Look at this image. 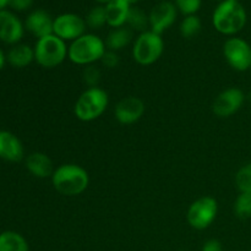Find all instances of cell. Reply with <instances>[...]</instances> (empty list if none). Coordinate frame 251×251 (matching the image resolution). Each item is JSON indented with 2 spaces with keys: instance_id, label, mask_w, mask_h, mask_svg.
<instances>
[{
  "instance_id": "obj_2",
  "label": "cell",
  "mask_w": 251,
  "mask_h": 251,
  "mask_svg": "<svg viewBox=\"0 0 251 251\" xmlns=\"http://www.w3.org/2000/svg\"><path fill=\"white\" fill-rule=\"evenodd\" d=\"M247 11L239 1L223 0L215 9L212 24L220 33L233 36L242 31L247 25Z\"/></svg>"
},
{
  "instance_id": "obj_4",
  "label": "cell",
  "mask_w": 251,
  "mask_h": 251,
  "mask_svg": "<svg viewBox=\"0 0 251 251\" xmlns=\"http://www.w3.org/2000/svg\"><path fill=\"white\" fill-rule=\"evenodd\" d=\"M109 103L107 92L100 87L87 88L81 93L74 107L76 118L81 122H92L105 112Z\"/></svg>"
},
{
  "instance_id": "obj_7",
  "label": "cell",
  "mask_w": 251,
  "mask_h": 251,
  "mask_svg": "<svg viewBox=\"0 0 251 251\" xmlns=\"http://www.w3.org/2000/svg\"><path fill=\"white\" fill-rule=\"evenodd\" d=\"M218 203L211 196H203L194 201L186 212V220L193 228L199 230L206 229L217 217Z\"/></svg>"
},
{
  "instance_id": "obj_37",
  "label": "cell",
  "mask_w": 251,
  "mask_h": 251,
  "mask_svg": "<svg viewBox=\"0 0 251 251\" xmlns=\"http://www.w3.org/2000/svg\"><path fill=\"white\" fill-rule=\"evenodd\" d=\"M250 251H251V250H250Z\"/></svg>"
},
{
  "instance_id": "obj_26",
  "label": "cell",
  "mask_w": 251,
  "mask_h": 251,
  "mask_svg": "<svg viewBox=\"0 0 251 251\" xmlns=\"http://www.w3.org/2000/svg\"><path fill=\"white\" fill-rule=\"evenodd\" d=\"M176 9L185 16L195 15L201 7V0H174Z\"/></svg>"
},
{
  "instance_id": "obj_3",
  "label": "cell",
  "mask_w": 251,
  "mask_h": 251,
  "mask_svg": "<svg viewBox=\"0 0 251 251\" xmlns=\"http://www.w3.org/2000/svg\"><path fill=\"white\" fill-rule=\"evenodd\" d=\"M107 50L105 42L92 33H85L71 42L68 49V58L76 65H92L100 60Z\"/></svg>"
},
{
  "instance_id": "obj_36",
  "label": "cell",
  "mask_w": 251,
  "mask_h": 251,
  "mask_svg": "<svg viewBox=\"0 0 251 251\" xmlns=\"http://www.w3.org/2000/svg\"><path fill=\"white\" fill-rule=\"evenodd\" d=\"M216 1H223V0H216Z\"/></svg>"
},
{
  "instance_id": "obj_8",
  "label": "cell",
  "mask_w": 251,
  "mask_h": 251,
  "mask_svg": "<svg viewBox=\"0 0 251 251\" xmlns=\"http://www.w3.org/2000/svg\"><path fill=\"white\" fill-rule=\"evenodd\" d=\"M223 54L227 63L237 71L251 69V46L239 37H232L223 44Z\"/></svg>"
},
{
  "instance_id": "obj_1",
  "label": "cell",
  "mask_w": 251,
  "mask_h": 251,
  "mask_svg": "<svg viewBox=\"0 0 251 251\" xmlns=\"http://www.w3.org/2000/svg\"><path fill=\"white\" fill-rule=\"evenodd\" d=\"M54 189L64 196H77L87 189L90 176L87 171L77 164H63L51 176Z\"/></svg>"
},
{
  "instance_id": "obj_29",
  "label": "cell",
  "mask_w": 251,
  "mask_h": 251,
  "mask_svg": "<svg viewBox=\"0 0 251 251\" xmlns=\"http://www.w3.org/2000/svg\"><path fill=\"white\" fill-rule=\"evenodd\" d=\"M33 0H9V6L17 11H24L31 7Z\"/></svg>"
},
{
  "instance_id": "obj_34",
  "label": "cell",
  "mask_w": 251,
  "mask_h": 251,
  "mask_svg": "<svg viewBox=\"0 0 251 251\" xmlns=\"http://www.w3.org/2000/svg\"><path fill=\"white\" fill-rule=\"evenodd\" d=\"M139 1H140V0H127V2H129V4L131 5V6L134 4H136V2H139Z\"/></svg>"
},
{
  "instance_id": "obj_16",
  "label": "cell",
  "mask_w": 251,
  "mask_h": 251,
  "mask_svg": "<svg viewBox=\"0 0 251 251\" xmlns=\"http://www.w3.org/2000/svg\"><path fill=\"white\" fill-rule=\"evenodd\" d=\"M107 14V25L113 28L123 27L127 21L131 5L127 0H110L104 5Z\"/></svg>"
},
{
  "instance_id": "obj_13",
  "label": "cell",
  "mask_w": 251,
  "mask_h": 251,
  "mask_svg": "<svg viewBox=\"0 0 251 251\" xmlns=\"http://www.w3.org/2000/svg\"><path fill=\"white\" fill-rule=\"evenodd\" d=\"M24 36V25L19 17L7 10L0 11V39L7 44H16Z\"/></svg>"
},
{
  "instance_id": "obj_5",
  "label": "cell",
  "mask_w": 251,
  "mask_h": 251,
  "mask_svg": "<svg viewBox=\"0 0 251 251\" xmlns=\"http://www.w3.org/2000/svg\"><path fill=\"white\" fill-rule=\"evenodd\" d=\"M34 60L46 69H53L60 65L68 56L65 41L55 34L39 38L34 46Z\"/></svg>"
},
{
  "instance_id": "obj_24",
  "label": "cell",
  "mask_w": 251,
  "mask_h": 251,
  "mask_svg": "<svg viewBox=\"0 0 251 251\" xmlns=\"http://www.w3.org/2000/svg\"><path fill=\"white\" fill-rule=\"evenodd\" d=\"M234 213L240 220L251 217V193H240L235 200Z\"/></svg>"
},
{
  "instance_id": "obj_21",
  "label": "cell",
  "mask_w": 251,
  "mask_h": 251,
  "mask_svg": "<svg viewBox=\"0 0 251 251\" xmlns=\"http://www.w3.org/2000/svg\"><path fill=\"white\" fill-rule=\"evenodd\" d=\"M126 24L129 25V28L131 31L134 29V31L142 33V32L149 31L147 28L150 27V20L144 10L136 6H131Z\"/></svg>"
},
{
  "instance_id": "obj_31",
  "label": "cell",
  "mask_w": 251,
  "mask_h": 251,
  "mask_svg": "<svg viewBox=\"0 0 251 251\" xmlns=\"http://www.w3.org/2000/svg\"><path fill=\"white\" fill-rule=\"evenodd\" d=\"M5 55H4V53H2V50L1 49H0V70H1L2 68H4V64H5Z\"/></svg>"
},
{
  "instance_id": "obj_10",
  "label": "cell",
  "mask_w": 251,
  "mask_h": 251,
  "mask_svg": "<svg viewBox=\"0 0 251 251\" xmlns=\"http://www.w3.org/2000/svg\"><path fill=\"white\" fill-rule=\"evenodd\" d=\"M245 96L239 88H227L216 97L212 104V110L217 117L228 118L235 114L242 108Z\"/></svg>"
},
{
  "instance_id": "obj_17",
  "label": "cell",
  "mask_w": 251,
  "mask_h": 251,
  "mask_svg": "<svg viewBox=\"0 0 251 251\" xmlns=\"http://www.w3.org/2000/svg\"><path fill=\"white\" fill-rule=\"evenodd\" d=\"M26 167L31 174H33L37 178H48L53 176V162L47 156L46 153L42 152H33L29 154L26 159Z\"/></svg>"
},
{
  "instance_id": "obj_12",
  "label": "cell",
  "mask_w": 251,
  "mask_h": 251,
  "mask_svg": "<svg viewBox=\"0 0 251 251\" xmlns=\"http://www.w3.org/2000/svg\"><path fill=\"white\" fill-rule=\"evenodd\" d=\"M145 113V103L137 97H125L115 105V119L124 125L139 122Z\"/></svg>"
},
{
  "instance_id": "obj_14",
  "label": "cell",
  "mask_w": 251,
  "mask_h": 251,
  "mask_svg": "<svg viewBox=\"0 0 251 251\" xmlns=\"http://www.w3.org/2000/svg\"><path fill=\"white\" fill-rule=\"evenodd\" d=\"M53 25L54 19H51L46 10H34L27 16L25 22L26 28L38 39L53 34Z\"/></svg>"
},
{
  "instance_id": "obj_15",
  "label": "cell",
  "mask_w": 251,
  "mask_h": 251,
  "mask_svg": "<svg viewBox=\"0 0 251 251\" xmlns=\"http://www.w3.org/2000/svg\"><path fill=\"white\" fill-rule=\"evenodd\" d=\"M0 158L9 162H19L24 158L21 141L10 131H0Z\"/></svg>"
},
{
  "instance_id": "obj_9",
  "label": "cell",
  "mask_w": 251,
  "mask_h": 251,
  "mask_svg": "<svg viewBox=\"0 0 251 251\" xmlns=\"http://www.w3.org/2000/svg\"><path fill=\"white\" fill-rule=\"evenodd\" d=\"M86 21L76 14H61L54 19L53 33L63 41H75L85 34Z\"/></svg>"
},
{
  "instance_id": "obj_35",
  "label": "cell",
  "mask_w": 251,
  "mask_h": 251,
  "mask_svg": "<svg viewBox=\"0 0 251 251\" xmlns=\"http://www.w3.org/2000/svg\"><path fill=\"white\" fill-rule=\"evenodd\" d=\"M230 1H239V0H230Z\"/></svg>"
},
{
  "instance_id": "obj_27",
  "label": "cell",
  "mask_w": 251,
  "mask_h": 251,
  "mask_svg": "<svg viewBox=\"0 0 251 251\" xmlns=\"http://www.w3.org/2000/svg\"><path fill=\"white\" fill-rule=\"evenodd\" d=\"M82 77L88 87H97L98 82L100 80V69H97V66H95L93 64L92 65H87L85 68V70H83Z\"/></svg>"
},
{
  "instance_id": "obj_22",
  "label": "cell",
  "mask_w": 251,
  "mask_h": 251,
  "mask_svg": "<svg viewBox=\"0 0 251 251\" xmlns=\"http://www.w3.org/2000/svg\"><path fill=\"white\" fill-rule=\"evenodd\" d=\"M86 25L92 29H100L107 24V14H105V7L102 5L92 7L88 11L87 16L85 19Z\"/></svg>"
},
{
  "instance_id": "obj_20",
  "label": "cell",
  "mask_w": 251,
  "mask_h": 251,
  "mask_svg": "<svg viewBox=\"0 0 251 251\" xmlns=\"http://www.w3.org/2000/svg\"><path fill=\"white\" fill-rule=\"evenodd\" d=\"M0 251H29L26 239L14 230L0 234Z\"/></svg>"
},
{
  "instance_id": "obj_11",
  "label": "cell",
  "mask_w": 251,
  "mask_h": 251,
  "mask_svg": "<svg viewBox=\"0 0 251 251\" xmlns=\"http://www.w3.org/2000/svg\"><path fill=\"white\" fill-rule=\"evenodd\" d=\"M178 9L172 1H161L152 7L149 15L150 28L157 34H162L176 22Z\"/></svg>"
},
{
  "instance_id": "obj_33",
  "label": "cell",
  "mask_w": 251,
  "mask_h": 251,
  "mask_svg": "<svg viewBox=\"0 0 251 251\" xmlns=\"http://www.w3.org/2000/svg\"><path fill=\"white\" fill-rule=\"evenodd\" d=\"M95 1L100 2V4H107V2H109L110 0H95Z\"/></svg>"
},
{
  "instance_id": "obj_19",
  "label": "cell",
  "mask_w": 251,
  "mask_h": 251,
  "mask_svg": "<svg viewBox=\"0 0 251 251\" xmlns=\"http://www.w3.org/2000/svg\"><path fill=\"white\" fill-rule=\"evenodd\" d=\"M132 39V31L129 27H119V28H113L108 33L105 39V47L108 50L118 51L127 46Z\"/></svg>"
},
{
  "instance_id": "obj_18",
  "label": "cell",
  "mask_w": 251,
  "mask_h": 251,
  "mask_svg": "<svg viewBox=\"0 0 251 251\" xmlns=\"http://www.w3.org/2000/svg\"><path fill=\"white\" fill-rule=\"evenodd\" d=\"M6 59L15 68H26L34 60V49L27 44H16L10 49Z\"/></svg>"
},
{
  "instance_id": "obj_32",
  "label": "cell",
  "mask_w": 251,
  "mask_h": 251,
  "mask_svg": "<svg viewBox=\"0 0 251 251\" xmlns=\"http://www.w3.org/2000/svg\"><path fill=\"white\" fill-rule=\"evenodd\" d=\"M6 6H9V0H0V11H2Z\"/></svg>"
},
{
  "instance_id": "obj_30",
  "label": "cell",
  "mask_w": 251,
  "mask_h": 251,
  "mask_svg": "<svg viewBox=\"0 0 251 251\" xmlns=\"http://www.w3.org/2000/svg\"><path fill=\"white\" fill-rule=\"evenodd\" d=\"M201 251H223V247L217 239H210L203 244Z\"/></svg>"
},
{
  "instance_id": "obj_25",
  "label": "cell",
  "mask_w": 251,
  "mask_h": 251,
  "mask_svg": "<svg viewBox=\"0 0 251 251\" xmlns=\"http://www.w3.org/2000/svg\"><path fill=\"white\" fill-rule=\"evenodd\" d=\"M235 184L240 193H251V163L245 164L237 172Z\"/></svg>"
},
{
  "instance_id": "obj_6",
  "label": "cell",
  "mask_w": 251,
  "mask_h": 251,
  "mask_svg": "<svg viewBox=\"0 0 251 251\" xmlns=\"http://www.w3.org/2000/svg\"><path fill=\"white\" fill-rule=\"evenodd\" d=\"M164 50V42L161 34L151 29L142 32L135 41L132 47V56L140 65H151L156 63Z\"/></svg>"
},
{
  "instance_id": "obj_23",
  "label": "cell",
  "mask_w": 251,
  "mask_h": 251,
  "mask_svg": "<svg viewBox=\"0 0 251 251\" xmlns=\"http://www.w3.org/2000/svg\"><path fill=\"white\" fill-rule=\"evenodd\" d=\"M201 31V21L196 15L184 17L180 24V33L184 38H193Z\"/></svg>"
},
{
  "instance_id": "obj_28",
  "label": "cell",
  "mask_w": 251,
  "mask_h": 251,
  "mask_svg": "<svg viewBox=\"0 0 251 251\" xmlns=\"http://www.w3.org/2000/svg\"><path fill=\"white\" fill-rule=\"evenodd\" d=\"M100 61H102V64L105 66V68L113 69V68H115L118 64H119V55L117 54V51L108 50L107 49V50H105V53L103 54Z\"/></svg>"
}]
</instances>
